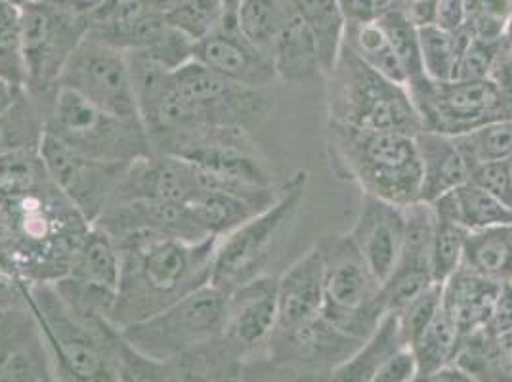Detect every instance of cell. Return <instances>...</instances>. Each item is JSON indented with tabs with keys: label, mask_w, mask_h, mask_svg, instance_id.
Listing matches in <instances>:
<instances>
[{
	"label": "cell",
	"mask_w": 512,
	"mask_h": 382,
	"mask_svg": "<svg viewBox=\"0 0 512 382\" xmlns=\"http://www.w3.org/2000/svg\"><path fill=\"white\" fill-rule=\"evenodd\" d=\"M216 237L155 239L121 253V277L109 321L119 331L153 318L211 283Z\"/></svg>",
	"instance_id": "6da1fadb"
},
{
	"label": "cell",
	"mask_w": 512,
	"mask_h": 382,
	"mask_svg": "<svg viewBox=\"0 0 512 382\" xmlns=\"http://www.w3.org/2000/svg\"><path fill=\"white\" fill-rule=\"evenodd\" d=\"M12 197L8 237L16 277L27 283H56L69 274L90 222L54 182Z\"/></svg>",
	"instance_id": "7a4b0ae2"
},
{
	"label": "cell",
	"mask_w": 512,
	"mask_h": 382,
	"mask_svg": "<svg viewBox=\"0 0 512 382\" xmlns=\"http://www.w3.org/2000/svg\"><path fill=\"white\" fill-rule=\"evenodd\" d=\"M325 144L331 170L360 186L363 195L400 207L419 201L421 163L415 136L327 123Z\"/></svg>",
	"instance_id": "3957f363"
},
{
	"label": "cell",
	"mask_w": 512,
	"mask_h": 382,
	"mask_svg": "<svg viewBox=\"0 0 512 382\" xmlns=\"http://www.w3.org/2000/svg\"><path fill=\"white\" fill-rule=\"evenodd\" d=\"M325 79L327 123L407 136L423 132L421 117L407 86L377 73L346 44L339 62Z\"/></svg>",
	"instance_id": "277c9868"
},
{
	"label": "cell",
	"mask_w": 512,
	"mask_h": 382,
	"mask_svg": "<svg viewBox=\"0 0 512 382\" xmlns=\"http://www.w3.org/2000/svg\"><path fill=\"white\" fill-rule=\"evenodd\" d=\"M308 182V170H295L279 186L278 197L268 209L218 239L211 285L228 295L243 283L268 272L272 255L299 216Z\"/></svg>",
	"instance_id": "5b68a950"
},
{
	"label": "cell",
	"mask_w": 512,
	"mask_h": 382,
	"mask_svg": "<svg viewBox=\"0 0 512 382\" xmlns=\"http://www.w3.org/2000/svg\"><path fill=\"white\" fill-rule=\"evenodd\" d=\"M46 134L85 157L130 165L153 155L150 136L140 119L119 117L60 88L48 109Z\"/></svg>",
	"instance_id": "8992f818"
},
{
	"label": "cell",
	"mask_w": 512,
	"mask_h": 382,
	"mask_svg": "<svg viewBox=\"0 0 512 382\" xmlns=\"http://www.w3.org/2000/svg\"><path fill=\"white\" fill-rule=\"evenodd\" d=\"M323 258L321 316L354 339L365 340L386 316L381 283L369 272L350 235L316 241Z\"/></svg>",
	"instance_id": "52a82bcc"
},
{
	"label": "cell",
	"mask_w": 512,
	"mask_h": 382,
	"mask_svg": "<svg viewBox=\"0 0 512 382\" xmlns=\"http://www.w3.org/2000/svg\"><path fill=\"white\" fill-rule=\"evenodd\" d=\"M249 132L247 128L201 125L157 134L150 142L153 155L178 157L222 182L274 188V172Z\"/></svg>",
	"instance_id": "ba28073f"
},
{
	"label": "cell",
	"mask_w": 512,
	"mask_h": 382,
	"mask_svg": "<svg viewBox=\"0 0 512 382\" xmlns=\"http://www.w3.org/2000/svg\"><path fill=\"white\" fill-rule=\"evenodd\" d=\"M226 312L228 295L209 283L153 318L132 323L119 333L151 360L171 361L220 339L226 327Z\"/></svg>",
	"instance_id": "9c48e42d"
},
{
	"label": "cell",
	"mask_w": 512,
	"mask_h": 382,
	"mask_svg": "<svg viewBox=\"0 0 512 382\" xmlns=\"http://www.w3.org/2000/svg\"><path fill=\"white\" fill-rule=\"evenodd\" d=\"M22 12L25 90L48 111L58 90L60 77L73 50L85 39L90 20L33 0Z\"/></svg>",
	"instance_id": "30bf717a"
},
{
	"label": "cell",
	"mask_w": 512,
	"mask_h": 382,
	"mask_svg": "<svg viewBox=\"0 0 512 382\" xmlns=\"http://www.w3.org/2000/svg\"><path fill=\"white\" fill-rule=\"evenodd\" d=\"M423 130L459 136L495 121L512 119L511 102L490 79L436 83L427 77L407 85Z\"/></svg>",
	"instance_id": "8fae6325"
},
{
	"label": "cell",
	"mask_w": 512,
	"mask_h": 382,
	"mask_svg": "<svg viewBox=\"0 0 512 382\" xmlns=\"http://www.w3.org/2000/svg\"><path fill=\"white\" fill-rule=\"evenodd\" d=\"M60 88L119 117L140 119L127 52L106 43L90 29L69 56Z\"/></svg>",
	"instance_id": "7c38bea8"
},
{
	"label": "cell",
	"mask_w": 512,
	"mask_h": 382,
	"mask_svg": "<svg viewBox=\"0 0 512 382\" xmlns=\"http://www.w3.org/2000/svg\"><path fill=\"white\" fill-rule=\"evenodd\" d=\"M174 81L195 107L199 125L251 128L274 109L268 88L239 85L190 60L174 71Z\"/></svg>",
	"instance_id": "4fadbf2b"
},
{
	"label": "cell",
	"mask_w": 512,
	"mask_h": 382,
	"mask_svg": "<svg viewBox=\"0 0 512 382\" xmlns=\"http://www.w3.org/2000/svg\"><path fill=\"white\" fill-rule=\"evenodd\" d=\"M94 226L102 228L119 251L155 239L203 241L211 237L199 222L192 205L155 199L113 203L94 222Z\"/></svg>",
	"instance_id": "5bb4252c"
},
{
	"label": "cell",
	"mask_w": 512,
	"mask_h": 382,
	"mask_svg": "<svg viewBox=\"0 0 512 382\" xmlns=\"http://www.w3.org/2000/svg\"><path fill=\"white\" fill-rule=\"evenodd\" d=\"M41 155L54 186L90 224H94L106 211L113 191L128 167L85 157L50 134L44 136Z\"/></svg>",
	"instance_id": "9a60e30c"
},
{
	"label": "cell",
	"mask_w": 512,
	"mask_h": 382,
	"mask_svg": "<svg viewBox=\"0 0 512 382\" xmlns=\"http://www.w3.org/2000/svg\"><path fill=\"white\" fill-rule=\"evenodd\" d=\"M406 232V207L362 193L360 209L348 235L381 287L402 256Z\"/></svg>",
	"instance_id": "2e32d148"
},
{
	"label": "cell",
	"mask_w": 512,
	"mask_h": 382,
	"mask_svg": "<svg viewBox=\"0 0 512 382\" xmlns=\"http://www.w3.org/2000/svg\"><path fill=\"white\" fill-rule=\"evenodd\" d=\"M279 276L262 274L228 293L224 339L245 358L268 346L278 327Z\"/></svg>",
	"instance_id": "e0dca14e"
},
{
	"label": "cell",
	"mask_w": 512,
	"mask_h": 382,
	"mask_svg": "<svg viewBox=\"0 0 512 382\" xmlns=\"http://www.w3.org/2000/svg\"><path fill=\"white\" fill-rule=\"evenodd\" d=\"M406 245L394 272L381 287L386 314H398L407 302L419 297L434 285L430 268V241L434 230V213L428 203L407 205Z\"/></svg>",
	"instance_id": "ac0fdd59"
},
{
	"label": "cell",
	"mask_w": 512,
	"mask_h": 382,
	"mask_svg": "<svg viewBox=\"0 0 512 382\" xmlns=\"http://www.w3.org/2000/svg\"><path fill=\"white\" fill-rule=\"evenodd\" d=\"M199 193V172L192 163L171 155H151L128 165L109 205L134 199L192 205Z\"/></svg>",
	"instance_id": "d6986e66"
},
{
	"label": "cell",
	"mask_w": 512,
	"mask_h": 382,
	"mask_svg": "<svg viewBox=\"0 0 512 382\" xmlns=\"http://www.w3.org/2000/svg\"><path fill=\"white\" fill-rule=\"evenodd\" d=\"M193 60L251 88H268L278 81L272 60L237 31L234 18H226L213 33L193 44Z\"/></svg>",
	"instance_id": "ffe728a7"
},
{
	"label": "cell",
	"mask_w": 512,
	"mask_h": 382,
	"mask_svg": "<svg viewBox=\"0 0 512 382\" xmlns=\"http://www.w3.org/2000/svg\"><path fill=\"white\" fill-rule=\"evenodd\" d=\"M323 306V258L314 243L310 251L293 262L281 276L278 287V327L270 340L285 339L318 318Z\"/></svg>",
	"instance_id": "44dd1931"
},
{
	"label": "cell",
	"mask_w": 512,
	"mask_h": 382,
	"mask_svg": "<svg viewBox=\"0 0 512 382\" xmlns=\"http://www.w3.org/2000/svg\"><path fill=\"white\" fill-rule=\"evenodd\" d=\"M442 285V310L461 337L486 329L490 323L501 283L463 264Z\"/></svg>",
	"instance_id": "7402d4cb"
},
{
	"label": "cell",
	"mask_w": 512,
	"mask_h": 382,
	"mask_svg": "<svg viewBox=\"0 0 512 382\" xmlns=\"http://www.w3.org/2000/svg\"><path fill=\"white\" fill-rule=\"evenodd\" d=\"M415 144L421 163L419 201L430 205L469 182V163L457 148L453 136L423 130L415 136Z\"/></svg>",
	"instance_id": "603a6c76"
},
{
	"label": "cell",
	"mask_w": 512,
	"mask_h": 382,
	"mask_svg": "<svg viewBox=\"0 0 512 382\" xmlns=\"http://www.w3.org/2000/svg\"><path fill=\"white\" fill-rule=\"evenodd\" d=\"M430 209L438 218L459 224L469 234L512 224L511 209L472 180L430 203Z\"/></svg>",
	"instance_id": "cb8c5ba5"
},
{
	"label": "cell",
	"mask_w": 512,
	"mask_h": 382,
	"mask_svg": "<svg viewBox=\"0 0 512 382\" xmlns=\"http://www.w3.org/2000/svg\"><path fill=\"white\" fill-rule=\"evenodd\" d=\"M121 277V253L113 239L98 226H90L77 255L71 262L69 274L65 279L75 285L107 295L117 297Z\"/></svg>",
	"instance_id": "d4e9b609"
},
{
	"label": "cell",
	"mask_w": 512,
	"mask_h": 382,
	"mask_svg": "<svg viewBox=\"0 0 512 382\" xmlns=\"http://www.w3.org/2000/svg\"><path fill=\"white\" fill-rule=\"evenodd\" d=\"M272 64L279 81L287 85H310L323 77L318 46L295 6L279 33Z\"/></svg>",
	"instance_id": "484cf974"
},
{
	"label": "cell",
	"mask_w": 512,
	"mask_h": 382,
	"mask_svg": "<svg viewBox=\"0 0 512 382\" xmlns=\"http://www.w3.org/2000/svg\"><path fill=\"white\" fill-rule=\"evenodd\" d=\"M404 346L398 319L394 314H386L375 331L346 360L331 369L329 382H371L384 361Z\"/></svg>",
	"instance_id": "4316f807"
},
{
	"label": "cell",
	"mask_w": 512,
	"mask_h": 382,
	"mask_svg": "<svg viewBox=\"0 0 512 382\" xmlns=\"http://www.w3.org/2000/svg\"><path fill=\"white\" fill-rule=\"evenodd\" d=\"M300 18L312 33L318 54H320L321 71L327 77L341 58L342 48L346 43L348 22L342 14L337 0H293Z\"/></svg>",
	"instance_id": "83f0119b"
},
{
	"label": "cell",
	"mask_w": 512,
	"mask_h": 382,
	"mask_svg": "<svg viewBox=\"0 0 512 382\" xmlns=\"http://www.w3.org/2000/svg\"><path fill=\"white\" fill-rule=\"evenodd\" d=\"M48 111L25 88L16 102L0 115V155L41 151Z\"/></svg>",
	"instance_id": "f1b7e54d"
},
{
	"label": "cell",
	"mask_w": 512,
	"mask_h": 382,
	"mask_svg": "<svg viewBox=\"0 0 512 382\" xmlns=\"http://www.w3.org/2000/svg\"><path fill=\"white\" fill-rule=\"evenodd\" d=\"M293 0H241L234 12L237 31L272 60L279 33L287 22Z\"/></svg>",
	"instance_id": "f546056e"
},
{
	"label": "cell",
	"mask_w": 512,
	"mask_h": 382,
	"mask_svg": "<svg viewBox=\"0 0 512 382\" xmlns=\"http://www.w3.org/2000/svg\"><path fill=\"white\" fill-rule=\"evenodd\" d=\"M469 37V31L463 25L459 29H448L442 23H428L419 27L421 64L425 77L436 83L451 81L461 50Z\"/></svg>",
	"instance_id": "4dcf8cb0"
},
{
	"label": "cell",
	"mask_w": 512,
	"mask_h": 382,
	"mask_svg": "<svg viewBox=\"0 0 512 382\" xmlns=\"http://www.w3.org/2000/svg\"><path fill=\"white\" fill-rule=\"evenodd\" d=\"M98 331L106 344L119 382H174L167 361L151 360L132 348L111 321H100Z\"/></svg>",
	"instance_id": "1f68e13d"
},
{
	"label": "cell",
	"mask_w": 512,
	"mask_h": 382,
	"mask_svg": "<svg viewBox=\"0 0 512 382\" xmlns=\"http://www.w3.org/2000/svg\"><path fill=\"white\" fill-rule=\"evenodd\" d=\"M346 46L369 67L386 79L407 86L404 67L400 64L383 25L377 22L356 23L346 29Z\"/></svg>",
	"instance_id": "d6a6232c"
},
{
	"label": "cell",
	"mask_w": 512,
	"mask_h": 382,
	"mask_svg": "<svg viewBox=\"0 0 512 382\" xmlns=\"http://www.w3.org/2000/svg\"><path fill=\"white\" fill-rule=\"evenodd\" d=\"M459 342H461L459 329L444 314V310H440L438 316L432 319L430 325L423 331V335L409 346L417 360L419 377L430 379L440 371L451 367Z\"/></svg>",
	"instance_id": "836d02e7"
},
{
	"label": "cell",
	"mask_w": 512,
	"mask_h": 382,
	"mask_svg": "<svg viewBox=\"0 0 512 382\" xmlns=\"http://www.w3.org/2000/svg\"><path fill=\"white\" fill-rule=\"evenodd\" d=\"M463 264L497 283L512 281V224L470 234Z\"/></svg>",
	"instance_id": "e575fe53"
},
{
	"label": "cell",
	"mask_w": 512,
	"mask_h": 382,
	"mask_svg": "<svg viewBox=\"0 0 512 382\" xmlns=\"http://www.w3.org/2000/svg\"><path fill=\"white\" fill-rule=\"evenodd\" d=\"M470 170L480 165L503 163L512 159V119L495 121L453 136Z\"/></svg>",
	"instance_id": "d590c367"
},
{
	"label": "cell",
	"mask_w": 512,
	"mask_h": 382,
	"mask_svg": "<svg viewBox=\"0 0 512 382\" xmlns=\"http://www.w3.org/2000/svg\"><path fill=\"white\" fill-rule=\"evenodd\" d=\"M469 232L459 224L438 218L434 214V230L430 241V268L436 283H444L451 274H455L463 262L469 243Z\"/></svg>",
	"instance_id": "8d00e7d4"
},
{
	"label": "cell",
	"mask_w": 512,
	"mask_h": 382,
	"mask_svg": "<svg viewBox=\"0 0 512 382\" xmlns=\"http://www.w3.org/2000/svg\"><path fill=\"white\" fill-rule=\"evenodd\" d=\"M383 25L388 41L392 44L400 64L404 67L407 85L425 77L423 64H421V46H419V27L407 18L406 12L392 4L383 16L379 18Z\"/></svg>",
	"instance_id": "74e56055"
},
{
	"label": "cell",
	"mask_w": 512,
	"mask_h": 382,
	"mask_svg": "<svg viewBox=\"0 0 512 382\" xmlns=\"http://www.w3.org/2000/svg\"><path fill=\"white\" fill-rule=\"evenodd\" d=\"M228 18L224 0H178L167 20L193 43L207 37Z\"/></svg>",
	"instance_id": "f35d334b"
},
{
	"label": "cell",
	"mask_w": 512,
	"mask_h": 382,
	"mask_svg": "<svg viewBox=\"0 0 512 382\" xmlns=\"http://www.w3.org/2000/svg\"><path fill=\"white\" fill-rule=\"evenodd\" d=\"M0 81L25 86L22 12L0 2Z\"/></svg>",
	"instance_id": "ab89813d"
},
{
	"label": "cell",
	"mask_w": 512,
	"mask_h": 382,
	"mask_svg": "<svg viewBox=\"0 0 512 382\" xmlns=\"http://www.w3.org/2000/svg\"><path fill=\"white\" fill-rule=\"evenodd\" d=\"M512 20V0H465L463 27L472 37L503 41Z\"/></svg>",
	"instance_id": "60d3db41"
},
{
	"label": "cell",
	"mask_w": 512,
	"mask_h": 382,
	"mask_svg": "<svg viewBox=\"0 0 512 382\" xmlns=\"http://www.w3.org/2000/svg\"><path fill=\"white\" fill-rule=\"evenodd\" d=\"M50 182L41 151L0 155V188L8 195L37 190Z\"/></svg>",
	"instance_id": "b9f144b4"
},
{
	"label": "cell",
	"mask_w": 512,
	"mask_h": 382,
	"mask_svg": "<svg viewBox=\"0 0 512 382\" xmlns=\"http://www.w3.org/2000/svg\"><path fill=\"white\" fill-rule=\"evenodd\" d=\"M440 310H442V285L434 283L419 297L407 302L398 314H394L398 319L400 333L407 348L423 335V331L430 325V321L438 316Z\"/></svg>",
	"instance_id": "7bdbcfd3"
},
{
	"label": "cell",
	"mask_w": 512,
	"mask_h": 382,
	"mask_svg": "<svg viewBox=\"0 0 512 382\" xmlns=\"http://www.w3.org/2000/svg\"><path fill=\"white\" fill-rule=\"evenodd\" d=\"M46 346L41 333L18 348L0 367V382H44L48 379L46 369Z\"/></svg>",
	"instance_id": "ee69618b"
},
{
	"label": "cell",
	"mask_w": 512,
	"mask_h": 382,
	"mask_svg": "<svg viewBox=\"0 0 512 382\" xmlns=\"http://www.w3.org/2000/svg\"><path fill=\"white\" fill-rule=\"evenodd\" d=\"M470 35V33H469ZM499 44L482 41L470 35L469 41L463 46L459 62L455 67L451 81H484L490 77L491 65L497 56Z\"/></svg>",
	"instance_id": "f6af8a7d"
},
{
	"label": "cell",
	"mask_w": 512,
	"mask_h": 382,
	"mask_svg": "<svg viewBox=\"0 0 512 382\" xmlns=\"http://www.w3.org/2000/svg\"><path fill=\"white\" fill-rule=\"evenodd\" d=\"M470 180L484 190L490 191L507 209L512 211V167L511 161L480 165L470 170Z\"/></svg>",
	"instance_id": "bcb514c9"
},
{
	"label": "cell",
	"mask_w": 512,
	"mask_h": 382,
	"mask_svg": "<svg viewBox=\"0 0 512 382\" xmlns=\"http://www.w3.org/2000/svg\"><path fill=\"white\" fill-rule=\"evenodd\" d=\"M417 377V360L411 348L404 346L384 361L371 382H415Z\"/></svg>",
	"instance_id": "7dc6e473"
},
{
	"label": "cell",
	"mask_w": 512,
	"mask_h": 382,
	"mask_svg": "<svg viewBox=\"0 0 512 382\" xmlns=\"http://www.w3.org/2000/svg\"><path fill=\"white\" fill-rule=\"evenodd\" d=\"M486 382H512V331L493 337L490 373Z\"/></svg>",
	"instance_id": "c3c4849f"
},
{
	"label": "cell",
	"mask_w": 512,
	"mask_h": 382,
	"mask_svg": "<svg viewBox=\"0 0 512 382\" xmlns=\"http://www.w3.org/2000/svg\"><path fill=\"white\" fill-rule=\"evenodd\" d=\"M348 25L377 22L394 0H337Z\"/></svg>",
	"instance_id": "681fc988"
},
{
	"label": "cell",
	"mask_w": 512,
	"mask_h": 382,
	"mask_svg": "<svg viewBox=\"0 0 512 382\" xmlns=\"http://www.w3.org/2000/svg\"><path fill=\"white\" fill-rule=\"evenodd\" d=\"M488 329L493 335L512 331V281L501 283V291L495 302Z\"/></svg>",
	"instance_id": "f907efd6"
},
{
	"label": "cell",
	"mask_w": 512,
	"mask_h": 382,
	"mask_svg": "<svg viewBox=\"0 0 512 382\" xmlns=\"http://www.w3.org/2000/svg\"><path fill=\"white\" fill-rule=\"evenodd\" d=\"M394 4L402 8L417 27L440 20V0H394Z\"/></svg>",
	"instance_id": "816d5d0a"
},
{
	"label": "cell",
	"mask_w": 512,
	"mask_h": 382,
	"mask_svg": "<svg viewBox=\"0 0 512 382\" xmlns=\"http://www.w3.org/2000/svg\"><path fill=\"white\" fill-rule=\"evenodd\" d=\"M25 304L27 302H25L23 281L0 272V312L23 308Z\"/></svg>",
	"instance_id": "f5cc1de1"
},
{
	"label": "cell",
	"mask_w": 512,
	"mask_h": 382,
	"mask_svg": "<svg viewBox=\"0 0 512 382\" xmlns=\"http://www.w3.org/2000/svg\"><path fill=\"white\" fill-rule=\"evenodd\" d=\"M46 4L77 18H92L107 0H43Z\"/></svg>",
	"instance_id": "db71d44e"
},
{
	"label": "cell",
	"mask_w": 512,
	"mask_h": 382,
	"mask_svg": "<svg viewBox=\"0 0 512 382\" xmlns=\"http://www.w3.org/2000/svg\"><path fill=\"white\" fill-rule=\"evenodd\" d=\"M20 92H22L20 86H14L10 85V83H6V81H0V115L16 102V98H18Z\"/></svg>",
	"instance_id": "11a10c76"
},
{
	"label": "cell",
	"mask_w": 512,
	"mask_h": 382,
	"mask_svg": "<svg viewBox=\"0 0 512 382\" xmlns=\"http://www.w3.org/2000/svg\"><path fill=\"white\" fill-rule=\"evenodd\" d=\"M10 214H12V197L0 188V232L8 230Z\"/></svg>",
	"instance_id": "9f6ffc18"
},
{
	"label": "cell",
	"mask_w": 512,
	"mask_h": 382,
	"mask_svg": "<svg viewBox=\"0 0 512 382\" xmlns=\"http://www.w3.org/2000/svg\"><path fill=\"white\" fill-rule=\"evenodd\" d=\"M428 382H472L467 375H463L459 369L455 367H448L444 371H440L438 375L430 377Z\"/></svg>",
	"instance_id": "6f0895ef"
},
{
	"label": "cell",
	"mask_w": 512,
	"mask_h": 382,
	"mask_svg": "<svg viewBox=\"0 0 512 382\" xmlns=\"http://www.w3.org/2000/svg\"><path fill=\"white\" fill-rule=\"evenodd\" d=\"M148 2H150V6L155 12L167 16L178 0H148Z\"/></svg>",
	"instance_id": "680465c9"
},
{
	"label": "cell",
	"mask_w": 512,
	"mask_h": 382,
	"mask_svg": "<svg viewBox=\"0 0 512 382\" xmlns=\"http://www.w3.org/2000/svg\"><path fill=\"white\" fill-rule=\"evenodd\" d=\"M0 2H4V4H8V6H14V8L22 10V8L27 6V4H31L33 0H0Z\"/></svg>",
	"instance_id": "91938a15"
},
{
	"label": "cell",
	"mask_w": 512,
	"mask_h": 382,
	"mask_svg": "<svg viewBox=\"0 0 512 382\" xmlns=\"http://www.w3.org/2000/svg\"><path fill=\"white\" fill-rule=\"evenodd\" d=\"M226 2V10H228V18H234L235 8L241 0H224Z\"/></svg>",
	"instance_id": "94428289"
},
{
	"label": "cell",
	"mask_w": 512,
	"mask_h": 382,
	"mask_svg": "<svg viewBox=\"0 0 512 382\" xmlns=\"http://www.w3.org/2000/svg\"><path fill=\"white\" fill-rule=\"evenodd\" d=\"M505 41H507V44L511 46L512 48V20L511 23H509V29H507V35H505Z\"/></svg>",
	"instance_id": "6125c7cd"
},
{
	"label": "cell",
	"mask_w": 512,
	"mask_h": 382,
	"mask_svg": "<svg viewBox=\"0 0 512 382\" xmlns=\"http://www.w3.org/2000/svg\"><path fill=\"white\" fill-rule=\"evenodd\" d=\"M111 2H121V0H107L106 4H111Z\"/></svg>",
	"instance_id": "be15d7a7"
},
{
	"label": "cell",
	"mask_w": 512,
	"mask_h": 382,
	"mask_svg": "<svg viewBox=\"0 0 512 382\" xmlns=\"http://www.w3.org/2000/svg\"><path fill=\"white\" fill-rule=\"evenodd\" d=\"M44 382H52V381H50V377H48V379H46V381H44Z\"/></svg>",
	"instance_id": "e7e4bbea"
},
{
	"label": "cell",
	"mask_w": 512,
	"mask_h": 382,
	"mask_svg": "<svg viewBox=\"0 0 512 382\" xmlns=\"http://www.w3.org/2000/svg\"><path fill=\"white\" fill-rule=\"evenodd\" d=\"M511 167H512V159H511Z\"/></svg>",
	"instance_id": "03108f58"
}]
</instances>
